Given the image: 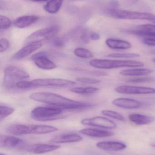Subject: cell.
Wrapping results in <instances>:
<instances>
[{"label":"cell","instance_id":"cell-21","mask_svg":"<svg viewBox=\"0 0 155 155\" xmlns=\"http://www.w3.org/2000/svg\"><path fill=\"white\" fill-rule=\"evenodd\" d=\"M129 119L132 123L137 125L148 124L154 120L153 117L139 114H131L129 115Z\"/></svg>","mask_w":155,"mask_h":155},{"label":"cell","instance_id":"cell-8","mask_svg":"<svg viewBox=\"0 0 155 155\" xmlns=\"http://www.w3.org/2000/svg\"><path fill=\"white\" fill-rule=\"evenodd\" d=\"M81 124L84 125L91 126L106 129H113L117 127L116 124L112 120L101 116L84 118L81 121Z\"/></svg>","mask_w":155,"mask_h":155},{"label":"cell","instance_id":"cell-35","mask_svg":"<svg viewBox=\"0 0 155 155\" xmlns=\"http://www.w3.org/2000/svg\"><path fill=\"white\" fill-rule=\"evenodd\" d=\"M52 44L57 48H62L64 45L65 42L62 38H56L53 40Z\"/></svg>","mask_w":155,"mask_h":155},{"label":"cell","instance_id":"cell-33","mask_svg":"<svg viewBox=\"0 0 155 155\" xmlns=\"http://www.w3.org/2000/svg\"><path fill=\"white\" fill-rule=\"evenodd\" d=\"M10 44L9 41L5 38H2L0 41V51L3 52L7 51L9 47Z\"/></svg>","mask_w":155,"mask_h":155},{"label":"cell","instance_id":"cell-39","mask_svg":"<svg viewBox=\"0 0 155 155\" xmlns=\"http://www.w3.org/2000/svg\"><path fill=\"white\" fill-rule=\"evenodd\" d=\"M138 0H130V2H131L132 4L138 2Z\"/></svg>","mask_w":155,"mask_h":155},{"label":"cell","instance_id":"cell-14","mask_svg":"<svg viewBox=\"0 0 155 155\" xmlns=\"http://www.w3.org/2000/svg\"><path fill=\"white\" fill-rule=\"evenodd\" d=\"M127 32L138 36L155 38V25L144 24L138 25L134 30H128Z\"/></svg>","mask_w":155,"mask_h":155},{"label":"cell","instance_id":"cell-26","mask_svg":"<svg viewBox=\"0 0 155 155\" xmlns=\"http://www.w3.org/2000/svg\"><path fill=\"white\" fill-rule=\"evenodd\" d=\"M99 90V88L93 87H75L70 89V91L73 93L83 95L92 94L97 93Z\"/></svg>","mask_w":155,"mask_h":155},{"label":"cell","instance_id":"cell-10","mask_svg":"<svg viewBox=\"0 0 155 155\" xmlns=\"http://www.w3.org/2000/svg\"><path fill=\"white\" fill-rule=\"evenodd\" d=\"M32 60L35 65L44 70H52L56 68V65L48 58L45 53H37L32 56Z\"/></svg>","mask_w":155,"mask_h":155},{"label":"cell","instance_id":"cell-37","mask_svg":"<svg viewBox=\"0 0 155 155\" xmlns=\"http://www.w3.org/2000/svg\"><path fill=\"white\" fill-rule=\"evenodd\" d=\"M90 40H93V41H97L100 39V36L98 34L94 32H92L90 33Z\"/></svg>","mask_w":155,"mask_h":155},{"label":"cell","instance_id":"cell-28","mask_svg":"<svg viewBox=\"0 0 155 155\" xmlns=\"http://www.w3.org/2000/svg\"><path fill=\"white\" fill-rule=\"evenodd\" d=\"M74 53L77 57L84 59H89L93 56V54L90 51L84 48H76L74 51Z\"/></svg>","mask_w":155,"mask_h":155},{"label":"cell","instance_id":"cell-12","mask_svg":"<svg viewBox=\"0 0 155 155\" xmlns=\"http://www.w3.org/2000/svg\"><path fill=\"white\" fill-rule=\"evenodd\" d=\"M112 104L117 107L126 109H137L143 107V103L132 98L120 97L112 101Z\"/></svg>","mask_w":155,"mask_h":155},{"label":"cell","instance_id":"cell-40","mask_svg":"<svg viewBox=\"0 0 155 155\" xmlns=\"http://www.w3.org/2000/svg\"><path fill=\"white\" fill-rule=\"evenodd\" d=\"M151 52V54H155V49L154 50H152V51H150Z\"/></svg>","mask_w":155,"mask_h":155},{"label":"cell","instance_id":"cell-15","mask_svg":"<svg viewBox=\"0 0 155 155\" xmlns=\"http://www.w3.org/2000/svg\"><path fill=\"white\" fill-rule=\"evenodd\" d=\"M23 144V141L17 137L5 135L0 136L1 148L13 149L20 147Z\"/></svg>","mask_w":155,"mask_h":155},{"label":"cell","instance_id":"cell-16","mask_svg":"<svg viewBox=\"0 0 155 155\" xmlns=\"http://www.w3.org/2000/svg\"><path fill=\"white\" fill-rule=\"evenodd\" d=\"M98 148L106 151H122L126 148L125 144L116 141H104L99 142L96 144Z\"/></svg>","mask_w":155,"mask_h":155},{"label":"cell","instance_id":"cell-43","mask_svg":"<svg viewBox=\"0 0 155 155\" xmlns=\"http://www.w3.org/2000/svg\"><path fill=\"white\" fill-rule=\"evenodd\" d=\"M153 62L154 63H155V58H154V59H153Z\"/></svg>","mask_w":155,"mask_h":155},{"label":"cell","instance_id":"cell-5","mask_svg":"<svg viewBox=\"0 0 155 155\" xmlns=\"http://www.w3.org/2000/svg\"><path fill=\"white\" fill-rule=\"evenodd\" d=\"M29 77V74L23 68L18 66H8L4 71L3 85L7 88L16 87L17 83L24 81Z\"/></svg>","mask_w":155,"mask_h":155},{"label":"cell","instance_id":"cell-36","mask_svg":"<svg viewBox=\"0 0 155 155\" xmlns=\"http://www.w3.org/2000/svg\"><path fill=\"white\" fill-rule=\"evenodd\" d=\"M142 42L146 45L155 46V38L146 37L142 40Z\"/></svg>","mask_w":155,"mask_h":155},{"label":"cell","instance_id":"cell-23","mask_svg":"<svg viewBox=\"0 0 155 155\" xmlns=\"http://www.w3.org/2000/svg\"><path fill=\"white\" fill-rule=\"evenodd\" d=\"M6 131L7 133L15 135L21 136L30 134V125H12L6 128Z\"/></svg>","mask_w":155,"mask_h":155},{"label":"cell","instance_id":"cell-2","mask_svg":"<svg viewBox=\"0 0 155 155\" xmlns=\"http://www.w3.org/2000/svg\"><path fill=\"white\" fill-rule=\"evenodd\" d=\"M74 81L62 78H39L32 81H21L16 84V87L25 89L39 87H63L76 84Z\"/></svg>","mask_w":155,"mask_h":155},{"label":"cell","instance_id":"cell-3","mask_svg":"<svg viewBox=\"0 0 155 155\" xmlns=\"http://www.w3.org/2000/svg\"><path fill=\"white\" fill-rule=\"evenodd\" d=\"M90 65L100 69H116L122 67H142L144 64L142 62L132 60H113L108 59H95L90 61Z\"/></svg>","mask_w":155,"mask_h":155},{"label":"cell","instance_id":"cell-18","mask_svg":"<svg viewBox=\"0 0 155 155\" xmlns=\"http://www.w3.org/2000/svg\"><path fill=\"white\" fill-rule=\"evenodd\" d=\"M39 18L35 15H24L15 20L14 25L18 28H24L31 26L38 21Z\"/></svg>","mask_w":155,"mask_h":155},{"label":"cell","instance_id":"cell-32","mask_svg":"<svg viewBox=\"0 0 155 155\" xmlns=\"http://www.w3.org/2000/svg\"><path fill=\"white\" fill-rule=\"evenodd\" d=\"M76 80L81 83L88 84H98L101 83V81L97 79L90 78L79 77L76 78Z\"/></svg>","mask_w":155,"mask_h":155},{"label":"cell","instance_id":"cell-42","mask_svg":"<svg viewBox=\"0 0 155 155\" xmlns=\"http://www.w3.org/2000/svg\"><path fill=\"white\" fill-rule=\"evenodd\" d=\"M152 22H153V23L155 24V19H154V20H153V21H152Z\"/></svg>","mask_w":155,"mask_h":155},{"label":"cell","instance_id":"cell-4","mask_svg":"<svg viewBox=\"0 0 155 155\" xmlns=\"http://www.w3.org/2000/svg\"><path fill=\"white\" fill-rule=\"evenodd\" d=\"M63 110L58 107H38L32 110L31 116L34 120L38 121H49L63 118L62 115Z\"/></svg>","mask_w":155,"mask_h":155},{"label":"cell","instance_id":"cell-30","mask_svg":"<svg viewBox=\"0 0 155 155\" xmlns=\"http://www.w3.org/2000/svg\"><path fill=\"white\" fill-rule=\"evenodd\" d=\"M14 109L10 107L6 106L4 105L1 104L0 106V120H2L6 118L10 115L13 114Z\"/></svg>","mask_w":155,"mask_h":155},{"label":"cell","instance_id":"cell-1","mask_svg":"<svg viewBox=\"0 0 155 155\" xmlns=\"http://www.w3.org/2000/svg\"><path fill=\"white\" fill-rule=\"evenodd\" d=\"M30 98L32 100L50 106L58 107L63 110H78L93 106V104L72 100L60 95L48 92L33 93L30 95Z\"/></svg>","mask_w":155,"mask_h":155},{"label":"cell","instance_id":"cell-13","mask_svg":"<svg viewBox=\"0 0 155 155\" xmlns=\"http://www.w3.org/2000/svg\"><path fill=\"white\" fill-rule=\"evenodd\" d=\"M61 146L55 145L47 144H35L31 145L24 147L25 151L32 153L41 154L52 152L59 149Z\"/></svg>","mask_w":155,"mask_h":155},{"label":"cell","instance_id":"cell-25","mask_svg":"<svg viewBox=\"0 0 155 155\" xmlns=\"http://www.w3.org/2000/svg\"><path fill=\"white\" fill-rule=\"evenodd\" d=\"M64 0H50L44 6V9L50 14L58 12L61 8Z\"/></svg>","mask_w":155,"mask_h":155},{"label":"cell","instance_id":"cell-17","mask_svg":"<svg viewBox=\"0 0 155 155\" xmlns=\"http://www.w3.org/2000/svg\"><path fill=\"white\" fill-rule=\"evenodd\" d=\"M83 139L82 137L76 134H64L55 137L50 142L55 143H68L80 142Z\"/></svg>","mask_w":155,"mask_h":155},{"label":"cell","instance_id":"cell-44","mask_svg":"<svg viewBox=\"0 0 155 155\" xmlns=\"http://www.w3.org/2000/svg\"><path fill=\"white\" fill-rule=\"evenodd\" d=\"M0 155H6L5 154L1 153V154H0Z\"/></svg>","mask_w":155,"mask_h":155},{"label":"cell","instance_id":"cell-29","mask_svg":"<svg viewBox=\"0 0 155 155\" xmlns=\"http://www.w3.org/2000/svg\"><path fill=\"white\" fill-rule=\"evenodd\" d=\"M102 114L106 116L112 117L120 121H125L124 117L121 114L112 110H104L102 111Z\"/></svg>","mask_w":155,"mask_h":155},{"label":"cell","instance_id":"cell-7","mask_svg":"<svg viewBox=\"0 0 155 155\" xmlns=\"http://www.w3.org/2000/svg\"><path fill=\"white\" fill-rule=\"evenodd\" d=\"M58 25H53L37 30L30 35L25 41L26 44L35 41L43 40H50L53 38L59 31Z\"/></svg>","mask_w":155,"mask_h":155},{"label":"cell","instance_id":"cell-41","mask_svg":"<svg viewBox=\"0 0 155 155\" xmlns=\"http://www.w3.org/2000/svg\"><path fill=\"white\" fill-rule=\"evenodd\" d=\"M151 145L153 147H155V143L152 144H151Z\"/></svg>","mask_w":155,"mask_h":155},{"label":"cell","instance_id":"cell-6","mask_svg":"<svg viewBox=\"0 0 155 155\" xmlns=\"http://www.w3.org/2000/svg\"><path fill=\"white\" fill-rule=\"evenodd\" d=\"M106 14L110 17L118 19L147 20L152 22L155 19V15L147 12L110 9L106 11Z\"/></svg>","mask_w":155,"mask_h":155},{"label":"cell","instance_id":"cell-34","mask_svg":"<svg viewBox=\"0 0 155 155\" xmlns=\"http://www.w3.org/2000/svg\"><path fill=\"white\" fill-rule=\"evenodd\" d=\"M153 80L152 78L150 77H141L136 78H132L129 79L127 82L129 83H142L145 82H150Z\"/></svg>","mask_w":155,"mask_h":155},{"label":"cell","instance_id":"cell-9","mask_svg":"<svg viewBox=\"0 0 155 155\" xmlns=\"http://www.w3.org/2000/svg\"><path fill=\"white\" fill-rule=\"evenodd\" d=\"M117 93L125 94H155V88L136 86L121 85L115 88Z\"/></svg>","mask_w":155,"mask_h":155},{"label":"cell","instance_id":"cell-22","mask_svg":"<svg viewBox=\"0 0 155 155\" xmlns=\"http://www.w3.org/2000/svg\"><path fill=\"white\" fill-rule=\"evenodd\" d=\"M30 134H44L53 133L58 130L56 127L45 125H30Z\"/></svg>","mask_w":155,"mask_h":155},{"label":"cell","instance_id":"cell-24","mask_svg":"<svg viewBox=\"0 0 155 155\" xmlns=\"http://www.w3.org/2000/svg\"><path fill=\"white\" fill-rule=\"evenodd\" d=\"M153 71L145 68H135L123 70L120 72V74L126 76H141L152 74Z\"/></svg>","mask_w":155,"mask_h":155},{"label":"cell","instance_id":"cell-20","mask_svg":"<svg viewBox=\"0 0 155 155\" xmlns=\"http://www.w3.org/2000/svg\"><path fill=\"white\" fill-rule=\"evenodd\" d=\"M106 44L109 48L114 50H127L132 47V45L127 41L114 38H108Z\"/></svg>","mask_w":155,"mask_h":155},{"label":"cell","instance_id":"cell-27","mask_svg":"<svg viewBox=\"0 0 155 155\" xmlns=\"http://www.w3.org/2000/svg\"><path fill=\"white\" fill-rule=\"evenodd\" d=\"M140 55L135 53H113L108 54L106 57L115 59H133L138 58Z\"/></svg>","mask_w":155,"mask_h":155},{"label":"cell","instance_id":"cell-19","mask_svg":"<svg viewBox=\"0 0 155 155\" xmlns=\"http://www.w3.org/2000/svg\"><path fill=\"white\" fill-rule=\"evenodd\" d=\"M80 133L84 135L93 137H108L114 135V133L111 131L93 128H84L80 130Z\"/></svg>","mask_w":155,"mask_h":155},{"label":"cell","instance_id":"cell-38","mask_svg":"<svg viewBox=\"0 0 155 155\" xmlns=\"http://www.w3.org/2000/svg\"><path fill=\"white\" fill-rule=\"evenodd\" d=\"M30 1L33 2H47V1H49V0H30Z\"/></svg>","mask_w":155,"mask_h":155},{"label":"cell","instance_id":"cell-31","mask_svg":"<svg viewBox=\"0 0 155 155\" xmlns=\"http://www.w3.org/2000/svg\"><path fill=\"white\" fill-rule=\"evenodd\" d=\"M12 21L8 17L5 15H0V29L5 30L10 28Z\"/></svg>","mask_w":155,"mask_h":155},{"label":"cell","instance_id":"cell-11","mask_svg":"<svg viewBox=\"0 0 155 155\" xmlns=\"http://www.w3.org/2000/svg\"><path fill=\"white\" fill-rule=\"evenodd\" d=\"M42 45L43 41H35L29 43L14 54L12 58L15 60L24 59L40 49Z\"/></svg>","mask_w":155,"mask_h":155}]
</instances>
